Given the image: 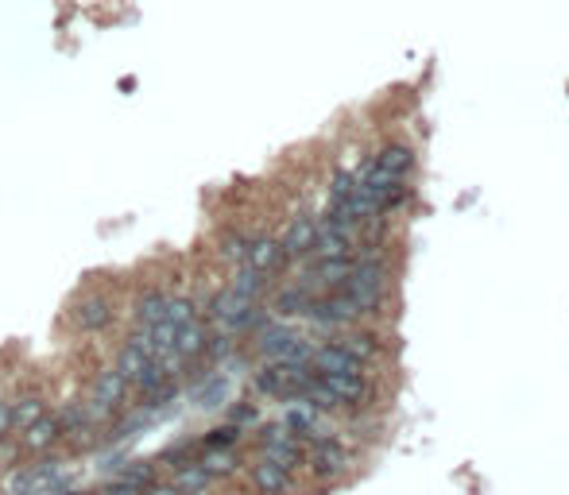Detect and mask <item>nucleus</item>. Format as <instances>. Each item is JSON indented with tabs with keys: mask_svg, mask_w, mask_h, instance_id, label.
I'll use <instances>...</instances> for the list:
<instances>
[{
	"mask_svg": "<svg viewBox=\"0 0 569 495\" xmlns=\"http://www.w3.org/2000/svg\"><path fill=\"white\" fill-rule=\"evenodd\" d=\"M256 349L271 356V360H290V364H311V344H306L295 329H287V325H259L256 329Z\"/></svg>",
	"mask_w": 569,
	"mask_h": 495,
	"instance_id": "nucleus-3",
	"label": "nucleus"
},
{
	"mask_svg": "<svg viewBox=\"0 0 569 495\" xmlns=\"http://www.w3.org/2000/svg\"><path fill=\"white\" fill-rule=\"evenodd\" d=\"M171 379V372H167V364H155V360H148V368H143L140 375H136V387L143 391V395H152L155 387H163Z\"/></svg>",
	"mask_w": 569,
	"mask_h": 495,
	"instance_id": "nucleus-27",
	"label": "nucleus"
},
{
	"mask_svg": "<svg viewBox=\"0 0 569 495\" xmlns=\"http://www.w3.org/2000/svg\"><path fill=\"white\" fill-rule=\"evenodd\" d=\"M148 353H140L136 349V344H124V349H121V356H117V372L124 375V379H132V384H136V375L143 372V368H148Z\"/></svg>",
	"mask_w": 569,
	"mask_h": 495,
	"instance_id": "nucleus-26",
	"label": "nucleus"
},
{
	"mask_svg": "<svg viewBox=\"0 0 569 495\" xmlns=\"http://www.w3.org/2000/svg\"><path fill=\"white\" fill-rule=\"evenodd\" d=\"M205 344H209V333H205L202 321H186V325L174 329V353L178 356H186V360L190 356H202Z\"/></svg>",
	"mask_w": 569,
	"mask_h": 495,
	"instance_id": "nucleus-13",
	"label": "nucleus"
},
{
	"mask_svg": "<svg viewBox=\"0 0 569 495\" xmlns=\"http://www.w3.org/2000/svg\"><path fill=\"white\" fill-rule=\"evenodd\" d=\"M252 480H256V488L264 491V495H283V491H290V472H287L283 465H275V460H264V465H256Z\"/></svg>",
	"mask_w": 569,
	"mask_h": 495,
	"instance_id": "nucleus-15",
	"label": "nucleus"
},
{
	"mask_svg": "<svg viewBox=\"0 0 569 495\" xmlns=\"http://www.w3.org/2000/svg\"><path fill=\"white\" fill-rule=\"evenodd\" d=\"M202 469L209 472V476H229L233 469H237V460H233V453H209L205 460H202Z\"/></svg>",
	"mask_w": 569,
	"mask_h": 495,
	"instance_id": "nucleus-32",
	"label": "nucleus"
},
{
	"mask_svg": "<svg viewBox=\"0 0 569 495\" xmlns=\"http://www.w3.org/2000/svg\"><path fill=\"white\" fill-rule=\"evenodd\" d=\"M306 318H314L318 325H349L361 318V310L353 306L349 294H333V299H321V302H311V313Z\"/></svg>",
	"mask_w": 569,
	"mask_h": 495,
	"instance_id": "nucleus-5",
	"label": "nucleus"
},
{
	"mask_svg": "<svg viewBox=\"0 0 569 495\" xmlns=\"http://www.w3.org/2000/svg\"><path fill=\"white\" fill-rule=\"evenodd\" d=\"M209 480H214V476H209L202 465H186V469H178L174 488L183 491V495H202V491L209 488Z\"/></svg>",
	"mask_w": 569,
	"mask_h": 495,
	"instance_id": "nucleus-22",
	"label": "nucleus"
},
{
	"mask_svg": "<svg viewBox=\"0 0 569 495\" xmlns=\"http://www.w3.org/2000/svg\"><path fill=\"white\" fill-rule=\"evenodd\" d=\"M353 237L356 233H345V228H337L330 221H318V237H314V248L311 252L318 259H333V256H349L353 252Z\"/></svg>",
	"mask_w": 569,
	"mask_h": 495,
	"instance_id": "nucleus-6",
	"label": "nucleus"
},
{
	"mask_svg": "<svg viewBox=\"0 0 569 495\" xmlns=\"http://www.w3.org/2000/svg\"><path fill=\"white\" fill-rule=\"evenodd\" d=\"M349 271H353V259L349 256H333V259H318L311 275L318 279V283H325V287H341L349 279Z\"/></svg>",
	"mask_w": 569,
	"mask_h": 495,
	"instance_id": "nucleus-18",
	"label": "nucleus"
},
{
	"mask_svg": "<svg viewBox=\"0 0 569 495\" xmlns=\"http://www.w3.org/2000/svg\"><path fill=\"white\" fill-rule=\"evenodd\" d=\"M163 318H167L171 325H186V321H194V302L190 299H167Z\"/></svg>",
	"mask_w": 569,
	"mask_h": 495,
	"instance_id": "nucleus-30",
	"label": "nucleus"
},
{
	"mask_svg": "<svg viewBox=\"0 0 569 495\" xmlns=\"http://www.w3.org/2000/svg\"><path fill=\"white\" fill-rule=\"evenodd\" d=\"M143 495H183V491H178L174 484H148V488H143Z\"/></svg>",
	"mask_w": 569,
	"mask_h": 495,
	"instance_id": "nucleus-39",
	"label": "nucleus"
},
{
	"mask_svg": "<svg viewBox=\"0 0 569 495\" xmlns=\"http://www.w3.org/2000/svg\"><path fill=\"white\" fill-rule=\"evenodd\" d=\"M356 190V174H349V171H341V174H333V186H330V194H333V202H345V197Z\"/></svg>",
	"mask_w": 569,
	"mask_h": 495,
	"instance_id": "nucleus-34",
	"label": "nucleus"
},
{
	"mask_svg": "<svg viewBox=\"0 0 569 495\" xmlns=\"http://www.w3.org/2000/svg\"><path fill=\"white\" fill-rule=\"evenodd\" d=\"M225 395H229V379L214 375V379H209V387H205V391H198V406H202V410H214V406H221V403H225Z\"/></svg>",
	"mask_w": 569,
	"mask_h": 495,
	"instance_id": "nucleus-29",
	"label": "nucleus"
},
{
	"mask_svg": "<svg viewBox=\"0 0 569 495\" xmlns=\"http://www.w3.org/2000/svg\"><path fill=\"white\" fill-rule=\"evenodd\" d=\"M244 252H248V240H244V237H233V233H225V240H221V256H225V259L244 263Z\"/></svg>",
	"mask_w": 569,
	"mask_h": 495,
	"instance_id": "nucleus-33",
	"label": "nucleus"
},
{
	"mask_svg": "<svg viewBox=\"0 0 569 495\" xmlns=\"http://www.w3.org/2000/svg\"><path fill=\"white\" fill-rule=\"evenodd\" d=\"M311 368L314 372H345V375H361V360L349 356L341 344H321L311 353Z\"/></svg>",
	"mask_w": 569,
	"mask_h": 495,
	"instance_id": "nucleus-8",
	"label": "nucleus"
},
{
	"mask_svg": "<svg viewBox=\"0 0 569 495\" xmlns=\"http://www.w3.org/2000/svg\"><path fill=\"white\" fill-rule=\"evenodd\" d=\"M58 480V460H43V465H31V469H24V472H16L12 480H8V488L16 491V495H24V491H31V488H51Z\"/></svg>",
	"mask_w": 569,
	"mask_h": 495,
	"instance_id": "nucleus-10",
	"label": "nucleus"
},
{
	"mask_svg": "<svg viewBox=\"0 0 569 495\" xmlns=\"http://www.w3.org/2000/svg\"><path fill=\"white\" fill-rule=\"evenodd\" d=\"M318 379L337 395V403H356L364 399V379L361 375H345V372H318Z\"/></svg>",
	"mask_w": 569,
	"mask_h": 495,
	"instance_id": "nucleus-14",
	"label": "nucleus"
},
{
	"mask_svg": "<svg viewBox=\"0 0 569 495\" xmlns=\"http://www.w3.org/2000/svg\"><path fill=\"white\" fill-rule=\"evenodd\" d=\"M311 290L306 287H287L279 290V299H275V313H283V318H302V313H311Z\"/></svg>",
	"mask_w": 569,
	"mask_h": 495,
	"instance_id": "nucleus-19",
	"label": "nucleus"
},
{
	"mask_svg": "<svg viewBox=\"0 0 569 495\" xmlns=\"http://www.w3.org/2000/svg\"><path fill=\"white\" fill-rule=\"evenodd\" d=\"M163 310H167V294L143 290L136 302V318H140V325H155V321H163Z\"/></svg>",
	"mask_w": 569,
	"mask_h": 495,
	"instance_id": "nucleus-23",
	"label": "nucleus"
},
{
	"mask_svg": "<svg viewBox=\"0 0 569 495\" xmlns=\"http://www.w3.org/2000/svg\"><path fill=\"white\" fill-rule=\"evenodd\" d=\"M124 399H128V379H124L117 368L97 375V384H93V403H101L105 410H117Z\"/></svg>",
	"mask_w": 569,
	"mask_h": 495,
	"instance_id": "nucleus-9",
	"label": "nucleus"
},
{
	"mask_svg": "<svg viewBox=\"0 0 569 495\" xmlns=\"http://www.w3.org/2000/svg\"><path fill=\"white\" fill-rule=\"evenodd\" d=\"M74 325L81 329V333H101V329L112 325V302L105 299V294H90V299H81L74 306Z\"/></svg>",
	"mask_w": 569,
	"mask_h": 495,
	"instance_id": "nucleus-4",
	"label": "nucleus"
},
{
	"mask_svg": "<svg viewBox=\"0 0 569 495\" xmlns=\"http://www.w3.org/2000/svg\"><path fill=\"white\" fill-rule=\"evenodd\" d=\"M124 480H128V484H136V488L143 491V488L152 484V465H132V469L124 472Z\"/></svg>",
	"mask_w": 569,
	"mask_h": 495,
	"instance_id": "nucleus-35",
	"label": "nucleus"
},
{
	"mask_svg": "<svg viewBox=\"0 0 569 495\" xmlns=\"http://www.w3.org/2000/svg\"><path fill=\"white\" fill-rule=\"evenodd\" d=\"M314 379L311 364H290V360H275L271 368H264L256 375V387L275 399H299V391Z\"/></svg>",
	"mask_w": 569,
	"mask_h": 495,
	"instance_id": "nucleus-2",
	"label": "nucleus"
},
{
	"mask_svg": "<svg viewBox=\"0 0 569 495\" xmlns=\"http://www.w3.org/2000/svg\"><path fill=\"white\" fill-rule=\"evenodd\" d=\"M264 287H268V271H256V268H248V263H244V268L237 271V279H233V290L248 302H256L259 294H264Z\"/></svg>",
	"mask_w": 569,
	"mask_h": 495,
	"instance_id": "nucleus-20",
	"label": "nucleus"
},
{
	"mask_svg": "<svg viewBox=\"0 0 569 495\" xmlns=\"http://www.w3.org/2000/svg\"><path fill=\"white\" fill-rule=\"evenodd\" d=\"M47 415V403L39 399V395H27V399H20V403H12V426H31L36 418H43Z\"/></svg>",
	"mask_w": 569,
	"mask_h": 495,
	"instance_id": "nucleus-25",
	"label": "nucleus"
},
{
	"mask_svg": "<svg viewBox=\"0 0 569 495\" xmlns=\"http://www.w3.org/2000/svg\"><path fill=\"white\" fill-rule=\"evenodd\" d=\"M337 344H341V349H345L349 356L361 360V364H364V360H368L372 353H376V341H372L368 333H349V337H341Z\"/></svg>",
	"mask_w": 569,
	"mask_h": 495,
	"instance_id": "nucleus-28",
	"label": "nucleus"
},
{
	"mask_svg": "<svg viewBox=\"0 0 569 495\" xmlns=\"http://www.w3.org/2000/svg\"><path fill=\"white\" fill-rule=\"evenodd\" d=\"M345 449H341V445H333V441H321L318 449H314V472L318 476H337V472H345Z\"/></svg>",
	"mask_w": 569,
	"mask_h": 495,
	"instance_id": "nucleus-17",
	"label": "nucleus"
},
{
	"mask_svg": "<svg viewBox=\"0 0 569 495\" xmlns=\"http://www.w3.org/2000/svg\"><path fill=\"white\" fill-rule=\"evenodd\" d=\"M240 422H256V406H237L233 410V426H240Z\"/></svg>",
	"mask_w": 569,
	"mask_h": 495,
	"instance_id": "nucleus-38",
	"label": "nucleus"
},
{
	"mask_svg": "<svg viewBox=\"0 0 569 495\" xmlns=\"http://www.w3.org/2000/svg\"><path fill=\"white\" fill-rule=\"evenodd\" d=\"M341 294H349L353 306L361 313H372L384 299V263L376 256H368L361 263H353L349 279L341 283Z\"/></svg>",
	"mask_w": 569,
	"mask_h": 495,
	"instance_id": "nucleus-1",
	"label": "nucleus"
},
{
	"mask_svg": "<svg viewBox=\"0 0 569 495\" xmlns=\"http://www.w3.org/2000/svg\"><path fill=\"white\" fill-rule=\"evenodd\" d=\"M314 237H318V221H311V217H295V221L287 225L283 240H279L283 256H287V259H295V256H311Z\"/></svg>",
	"mask_w": 569,
	"mask_h": 495,
	"instance_id": "nucleus-7",
	"label": "nucleus"
},
{
	"mask_svg": "<svg viewBox=\"0 0 569 495\" xmlns=\"http://www.w3.org/2000/svg\"><path fill=\"white\" fill-rule=\"evenodd\" d=\"M237 437H240V426H217V430H209L205 434V445L209 449H229V445H237Z\"/></svg>",
	"mask_w": 569,
	"mask_h": 495,
	"instance_id": "nucleus-31",
	"label": "nucleus"
},
{
	"mask_svg": "<svg viewBox=\"0 0 569 495\" xmlns=\"http://www.w3.org/2000/svg\"><path fill=\"white\" fill-rule=\"evenodd\" d=\"M283 248L279 240H271V237H259V240H248V252H244V263L256 271H275L283 263Z\"/></svg>",
	"mask_w": 569,
	"mask_h": 495,
	"instance_id": "nucleus-12",
	"label": "nucleus"
},
{
	"mask_svg": "<svg viewBox=\"0 0 569 495\" xmlns=\"http://www.w3.org/2000/svg\"><path fill=\"white\" fill-rule=\"evenodd\" d=\"M264 453H268V460H275V465H283L287 472L302 460L299 441H290V434H287V437H275V441H264Z\"/></svg>",
	"mask_w": 569,
	"mask_h": 495,
	"instance_id": "nucleus-21",
	"label": "nucleus"
},
{
	"mask_svg": "<svg viewBox=\"0 0 569 495\" xmlns=\"http://www.w3.org/2000/svg\"><path fill=\"white\" fill-rule=\"evenodd\" d=\"M58 437H62V422L51 418V415H43V418H36L31 426H24V449H31V453L51 449Z\"/></svg>",
	"mask_w": 569,
	"mask_h": 495,
	"instance_id": "nucleus-11",
	"label": "nucleus"
},
{
	"mask_svg": "<svg viewBox=\"0 0 569 495\" xmlns=\"http://www.w3.org/2000/svg\"><path fill=\"white\" fill-rule=\"evenodd\" d=\"M248 306H252V302H248V299H240V294H237L233 287H229V290H221L217 299H214V321L225 325V329H233V321H237Z\"/></svg>",
	"mask_w": 569,
	"mask_h": 495,
	"instance_id": "nucleus-16",
	"label": "nucleus"
},
{
	"mask_svg": "<svg viewBox=\"0 0 569 495\" xmlns=\"http://www.w3.org/2000/svg\"><path fill=\"white\" fill-rule=\"evenodd\" d=\"M8 430H16L12 426V403H0V437H5Z\"/></svg>",
	"mask_w": 569,
	"mask_h": 495,
	"instance_id": "nucleus-37",
	"label": "nucleus"
},
{
	"mask_svg": "<svg viewBox=\"0 0 569 495\" xmlns=\"http://www.w3.org/2000/svg\"><path fill=\"white\" fill-rule=\"evenodd\" d=\"M283 426H287V430H295V434H321L318 415H314V406H311V403H299L295 410H287Z\"/></svg>",
	"mask_w": 569,
	"mask_h": 495,
	"instance_id": "nucleus-24",
	"label": "nucleus"
},
{
	"mask_svg": "<svg viewBox=\"0 0 569 495\" xmlns=\"http://www.w3.org/2000/svg\"><path fill=\"white\" fill-rule=\"evenodd\" d=\"M105 495H143V491H140L136 484H128L124 476H121V480H112V484L105 488Z\"/></svg>",
	"mask_w": 569,
	"mask_h": 495,
	"instance_id": "nucleus-36",
	"label": "nucleus"
}]
</instances>
